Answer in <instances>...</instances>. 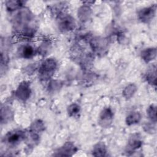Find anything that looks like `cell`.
Segmentation results:
<instances>
[{
	"label": "cell",
	"mask_w": 157,
	"mask_h": 157,
	"mask_svg": "<svg viewBox=\"0 0 157 157\" xmlns=\"http://www.w3.org/2000/svg\"><path fill=\"white\" fill-rule=\"evenodd\" d=\"M144 128L145 129V131L147 132H150V133H155L156 132V128L155 126H153V124H150V123H147L145 124L144 126Z\"/></svg>",
	"instance_id": "obj_18"
},
{
	"label": "cell",
	"mask_w": 157,
	"mask_h": 157,
	"mask_svg": "<svg viewBox=\"0 0 157 157\" xmlns=\"http://www.w3.org/2000/svg\"><path fill=\"white\" fill-rule=\"evenodd\" d=\"M19 54L21 56H22L24 58H26V59L31 58L35 54L34 48L31 45H24L21 48Z\"/></svg>",
	"instance_id": "obj_10"
},
{
	"label": "cell",
	"mask_w": 157,
	"mask_h": 157,
	"mask_svg": "<svg viewBox=\"0 0 157 157\" xmlns=\"http://www.w3.org/2000/svg\"><path fill=\"white\" fill-rule=\"evenodd\" d=\"M106 153V148L104 143L99 142L93 149V155L95 156H104Z\"/></svg>",
	"instance_id": "obj_11"
},
{
	"label": "cell",
	"mask_w": 157,
	"mask_h": 157,
	"mask_svg": "<svg viewBox=\"0 0 157 157\" xmlns=\"http://www.w3.org/2000/svg\"><path fill=\"white\" fill-rule=\"evenodd\" d=\"M80 107L77 104H72L70 105L67 108L68 114L70 116H72L74 117L78 115V113H80Z\"/></svg>",
	"instance_id": "obj_14"
},
{
	"label": "cell",
	"mask_w": 157,
	"mask_h": 157,
	"mask_svg": "<svg viewBox=\"0 0 157 157\" xmlns=\"http://www.w3.org/2000/svg\"><path fill=\"white\" fill-rule=\"evenodd\" d=\"M75 151V147H74V144H71V142H67L58 150V151L57 152L58 154L56 155L70 156L72 155Z\"/></svg>",
	"instance_id": "obj_8"
},
{
	"label": "cell",
	"mask_w": 157,
	"mask_h": 157,
	"mask_svg": "<svg viewBox=\"0 0 157 157\" xmlns=\"http://www.w3.org/2000/svg\"><path fill=\"white\" fill-rule=\"evenodd\" d=\"M147 114L151 121L156 123V107L154 105L150 106L147 110Z\"/></svg>",
	"instance_id": "obj_15"
},
{
	"label": "cell",
	"mask_w": 157,
	"mask_h": 157,
	"mask_svg": "<svg viewBox=\"0 0 157 157\" xmlns=\"http://www.w3.org/2000/svg\"><path fill=\"white\" fill-rule=\"evenodd\" d=\"M30 94H31V90H30L29 85V84L26 83V82H23V83H21L15 91L16 97L18 99L23 101H25L26 99H28L29 98Z\"/></svg>",
	"instance_id": "obj_4"
},
{
	"label": "cell",
	"mask_w": 157,
	"mask_h": 157,
	"mask_svg": "<svg viewBox=\"0 0 157 157\" xmlns=\"http://www.w3.org/2000/svg\"><path fill=\"white\" fill-rule=\"evenodd\" d=\"M141 119V115L138 112H134L129 114L126 119V122L128 125H131L138 123Z\"/></svg>",
	"instance_id": "obj_12"
},
{
	"label": "cell",
	"mask_w": 157,
	"mask_h": 157,
	"mask_svg": "<svg viewBox=\"0 0 157 157\" xmlns=\"http://www.w3.org/2000/svg\"><path fill=\"white\" fill-rule=\"evenodd\" d=\"M57 63L54 59L48 58L45 60L40 67L39 73L40 78L43 80L49 78L55 72Z\"/></svg>",
	"instance_id": "obj_1"
},
{
	"label": "cell",
	"mask_w": 157,
	"mask_h": 157,
	"mask_svg": "<svg viewBox=\"0 0 157 157\" xmlns=\"http://www.w3.org/2000/svg\"><path fill=\"white\" fill-rule=\"evenodd\" d=\"M156 6H150L142 9L138 13L139 18L143 22L148 23L155 15Z\"/></svg>",
	"instance_id": "obj_3"
},
{
	"label": "cell",
	"mask_w": 157,
	"mask_h": 157,
	"mask_svg": "<svg viewBox=\"0 0 157 157\" xmlns=\"http://www.w3.org/2000/svg\"><path fill=\"white\" fill-rule=\"evenodd\" d=\"M156 55V49L155 48H148L141 52V57L146 63L153 60L155 58Z\"/></svg>",
	"instance_id": "obj_9"
},
{
	"label": "cell",
	"mask_w": 157,
	"mask_h": 157,
	"mask_svg": "<svg viewBox=\"0 0 157 157\" xmlns=\"http://www.w3.org/2000/svg\"><path fill=\"white\" fill-rule=\"evenodd\" d=\"M137 90V87L134 84H130L128 85L123 90V96L126 98H130L133 96Z\"/></svg>",
	"instance_id": "obj_13"
},
{
	"label": "cell",
	"mask_w": 157,
	"mask_h": 157,
	"mask_svg": "<svg viewBox=\"0 0 157 157\" xmlns=\"http://www.w3.org/2000/svg\"><path fill=\"white\" fill-rule=\"evenodd\" d=\"M142 145V141L140 139V137L138 134H132L128 140V147L129 150L132 151L139 148Z\"/></svg>",
	"instance_id": "obj_7"
},
{
	"label": "cell",
	"mask_w": 157,
	"mask_h": 157,
	"mask_svg": "<svg viewBox=\"0 0 157 157\" xmlns=\"http://www.w3.org/2000/svg\"><path fill=\"white\" fill-rule=\"evenodd\" d=\"M113 118V112L110 108H105L101 113L100 123H102L103 127L108 126L111 123Z\"/></svg>",
	"instance_id": "obj_6"
},
{
	"label": "cell",
	"mask_w": 157,
	"mask_h": 157,
	"mask_svg": "<svg viewBox=\"0 0 157 157\" xmlns=\"http://www.w3.org/2000/svg\"><path fill=\"white\" fill-rule=\"evenodd\" d=\"M25 134L20 130L9 132L5 137L6 142L10 146H15L25 139Z\"/></svg>",
	"instance_id": "obj_2"
},
{
	"label": "cell",
	"mask_w": 157,
	"mask_h": 157,
	"mask_svg": "<svg viewBox=\"0 0 157 157\" xmlns=\"http://www.w3.org/2000/svg\"><path fill=\"white\" fill-rule=\"evenodd\" d=\"M147 79L148 80V82L151 83L156 84V70L155 68L154 69H152V71H150L147 75Z\"/></svg>",
	"instance_id": "obj_17"
},
{
	"label": "cell",
	"mask_w": 157,
	"mask_h": 157,
	"mask_svg": "<svg viewBox=\"0 0 157 157\" xmlns=\"http://www.w3.org/2000/svg\"><path fill=\"white\" fill-rule=\"evenodd\" d=\"M74 25L75 23L73 18L69 16H65L59 20L58 27L63 31H69L74 28Z\"/></svg>",
	"instance_id": "obj_5"
},
{
	"label": "cell",
	"mask_w": 157,
	"mask_h": 157,
	"mask_svg": "<svg viewBox=\"0 0 157 157\" xmlns=\"http://www.w3.org/2000/svg\"><path fill=\"white\" fill-rule=\"evenodd\" d=\"M21 2V1H8L6 6L9 10H14L20 7Z\"/></svg>",
	"instance_id": "obj_16"
}]
</instances>
